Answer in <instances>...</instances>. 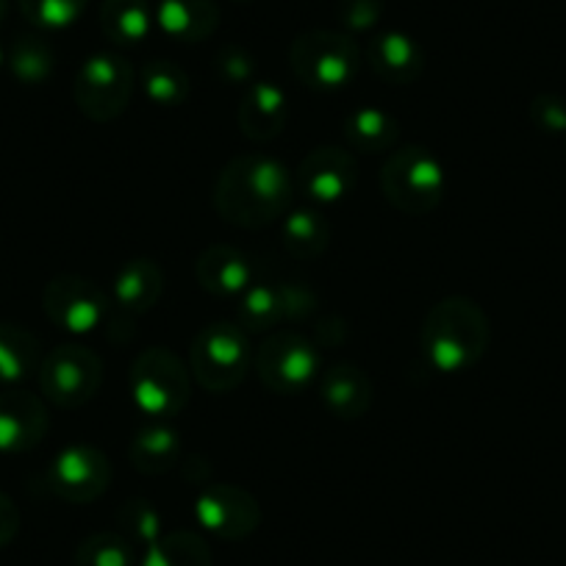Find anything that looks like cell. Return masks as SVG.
<instances>
[{
	"instance_id": "obj_1",
	"label": "cell",
	"mask_w": 566,
	"mask_h": 566,
	"mask_svg": "<svg viewBox=\"0 0 566 566\" xmlns=\"http://www.w3.org/2000/svg\"><path fill=\"white\" fill-rule=\"evenodd\" d=\"M295 192L290 167L270 154H244L222 167L214 184L220 217L239 228L272 226L286 214Z\"/></svg>"
},
{
	"instance_id": "obj_2",
	"label": "cell",
	"mask_w": 566,
	"mask_h": 566,
	"mask_svg": "<svg viewBox=\"0 0 566 566\" xmlns=\"http://www.w3.org/2000/svg\"><path fill=\"white\" fill-rule=\"evenodd\" d=\"M489 347V317L470 297H444L422 323V353L439 373L475 367Z\"/></svg>"
},
{
	"instance_id": "obj_3",
	"label": "cell",
	"mask_w": 566,
	"mask_h": 566,
	"mask_svg": "<svg viewBox=\"0 0 566 566\" xmlns=\"http://www.w3.org/2000/svg\"><path fill=\"white\" fill-rule=\"evenodd\" d=\"M444 167L428 148L406 145L391 150L380 170V189L397 211L408 217L431 214L444 198Z\"/></svg>"
},
{
	"instance_id": "obj_4",
	"label": "cell",
	"mask_w": 566,
	"mask_h": 566,
	"mask_svg": "<svg viewBox=\"0 0 566 566\" xmlns=\"http://www.w3.org/2000/svg\"><path fill=\"white\" fill-rule=\"evenodd\" d=\"M130 397L150 419H170L184 411L192 395V373L167 347H148L134 358L128 373Z\"/></svg>"
},
{
	"instance_id": "obj_5",
	"label": "cell",
	"mask_w": 566,
	"mask_h": 566,
	"mask_svg": "<svg viewBox=\"0 0 566 566\" xmlns=\"http://www.w3.org/2000/svg\"><path fill=\"white\" fill-rule=\"evenodd\" d=\"M290 67L297 81L319 92L345 90L361 67L356 40L339 31L314 29L297 36L290 48Z\"/></svg>"
},
{
	"instance_id": "obj_6",
	"label": "cell",
	"mask_w": 566,
	"mask_h": 566,
	"mask_svg": "<svg viewBox=\"0 0 566 566\" xmlns=\"http://www.w3.org/2000/svg\"><path fill=\"white\" fill-rule=\"evenodd\" d=\"M253 364L248 334L237 323H211L195 336L189 353V373L206 391H233Z\"/></svg>"
},
{
	"instance_id": "obj_7",
	"label": "cell",
	"mask_w": 566,
	"mask_h": 566,
	"mask_svg": "<svg viewBox=\"0 0 566 566\" xmlns=\"http://www.w3.org/2000/svg\"><path fill=\"white\" fill-rule=\"evenodd\" d=\"M253 367L275 395H301L317 380L319 350L297 331H272L255 350Z\"/></svg>"
},
{
	"instance_id": "obj_8",
	"label": "cell",
	"mask_w": 566,
	"mask_h": 566,
	"mask_svg": "<svg viewBox=\"0 0 566 566\" xmlns=\"http://www.w3.org/2000/svg\"><path fill=\"white\" fill-rule=\"evenodd\" d=\"M134 95V67L119 53H95L81 64L73 84L75 106L92 123H112Z\"/></svg>"
},
{
	"instance_id": "obj_9",
	"label": "cell",
	"mask_w": 566,
	"mask_h": 566,
	"mask_svg": "<svg viewBox=\"0 0 566 566\" xmlns=\"http://www.w3.org/2000/svg\"><path fill=\"white\" fill-rule=\"evenodd\" d=\"M103 384V364L95 350L84 345H62L40 364V389L56 408L86 406Z\"/></svg>"
},
{
	"instance_id": "obj_10",
	"label": "cell",
	"mask_w": 566,
	"mask_h": 566,
	"mask_svg": "<svg viewBox=\"0 0 566 566\" xmlns=\"http://www.w3.org/2000/svg\"><path fill=\"white\" fill-rule=\"evenodd\" d=\"M48 319L70 334H92L108 323L112 303L95 281L84 275H56L42 290Z\"/></svg>"
},
{
	"instance_id": "obj_11",
	"label": "cell",
	"mask_w": 566,
	"mask_h": 566,
	"mask_svg": "<svg viewBox=\"0 0 566 566\" xmlns=\"http://www.w3.org/2000/svg\"><path fill=\"white\" fill-rule=\"evenodd\" d=\"M112 483V461L92 444H70L53 459L48 486L64 503H92Z\"/></svg>"
},
{
	"instance_id": "obj_12",
	"label": "cell",
	"mask_w": 566,
	"mask_h": 566,
	"mask_svg": "<svg viewBox=\"0 0 566 566\" xmlns=\"http://www.w3.org/2000/svg\"><path fill=\"white\" fill-rule=\"evenodd\" d=\"M195 516L200 525L226 542H239L261 525V509L253 494L233 483H214L195 500Z\"/></svg>"
},
{
	"instance_id": "obj_13",
	"label": "cell",
	"mask_w": 566,
	"mask_h": 566,
	"mask_svg": "<svg viewBox=\"0 0 566 566\" xmlns=\"http://www.w3.org/2000/svg\"><path fill=\"white\" fill-rule=\"evenodd\" d=\"M358 161L350 150L325 145L312 150L297 167V187L314 203H339L356 189Z\"/></svg>"
},
{
	"instance_id": "obj_14",
	"label": "cell",
	"mask_w": 566,
	"mask_h": 566,
	"mask_svg": "<svg viewBox=\"0 0 566 566\" xmlns=\"http://www.w3.org/2000/svg\"><path fill=\"white\" fill-rule=\"evenodd\" d=\"M51 417L31 391H0V453H29L48 437Z\"/></svg>"
},
{
	"instance_id": "obj_15",
	"label": "cell",
	"mask_w": 566,
	"mask_h": 566,
	"mask_svg": "<svg viewBox=\"0 0 566 566\" xmlns=\"http://www.w3.org/2000/svg\"><path fill=\"white\" fill-rule=\"evenodd\" d=\"M286 119H290V101L281 86L272 81H253L244 90L237 108V123L250 142H272L286 128Z\"/></svg>"
},
{
	"instance_id": "obj_16",
	"label": "cell",
	"mask_w": 566,
	"mask_h": 566,
	"mask_svg": "<svg viewBox=\"0 0 566 566\" xmlns=\"http://www.w3.org/2000/svg\"><path fill=\"white\" fill-rule=\"evenodd\" d=\"M195 277L209 295L239 297L253 283V264L233 244H209L195 261Z\"/></svg>"
},
{
	"instance_id": "obj_17",
	"label": "cell",
	"mask_w": 566,
	"mask_h": 566,
	"mask_svg": "<svg viewBox=\"0 0 566 566\" xmlns=\"http://www.w3.org/2000/svg\"><path fill=\"white\" fill-rule=\"evenodd\" d=\"M367 62L380 81L406 86L422 75L424 53L419 42L402 31H384L369 40Z\"/></svg>"
},
{
	"instance_id": "obj_18",
	"label": "cell",
	"mask_w": 566,
	"mask_h": 566,
	"mask_svg": "<svg viewBox=\"0 0 566 566\" xmlns=\"http://www.w3.org/2000/svg\"><path fill=\"white\" fill-rule=\"evenodd\" d=\"M325 408L339 419H361L373 406V380L356 364H334L319 384Z\"/></svg>"
},
{
	"instance_id": "obj_19",
	"label": "cell",
	"mask_w": 566,
	"mask_h": 566,
	"mask_svg": "<svg viewBox=\"0 0 566 566\" xmlns=\"http://www.w3.org/2000/svg\"><path fill=\"white\" fill-rule=\"evenodd\" d=\"M114 306L125 314H145L159 303L165 292V272L154 259H130L114 277Z\"/></svg>"
},
{
	"instance_id": "obj_20",
	"label": "cell",
	"mask_w": 566,
	"mask_h": 566,
	"mask_svg": "<svg viewBox=\"0 0 566 566\" xmlns=\"http://www.w3.org/2000/svg\"><path fill=\"white\" fill-rule=\"evenodd\" d=\"M156 23L176 42H206L220 25L214 0H159Z\"/></svg>"
},
{
	"instance_id": "obj_21",
	"label": "cell",
	"mask_w": 566,
	"mask_h": 566,
	"mask_svg": "<svg viewBox=\"0 0 566 566\" xmlns=\"http://www.w3.org/2000/svg\"><path fill=\"white\" fill-rule=\"evenodd\" d=\"M128 459L142 475H165L181 461V433L165 419H154L130 439Z\"/></svg>"
},
{
	"instance_id": "obj_22",
	"label": "cell",
	"mask_w": 566,
	"mask_h": 566,
	"mask_svg": "<svg viewBox=\"0 0 566 566\" xmlns=\"http://www.w3.org/2000/svg\"><path fill=\"white\" fill-rule=\"evenodd\" d=\"M156 12L150 0H103L101 29L112 45H139L150 36Z\"/></svg>"
},
{
	"instance_id": "obj_23",
	"label": "cell",
	"mask_w": 566,
	"mask_h": 566,
	"mask_svg": "<svg viewBox=\"0 0 566 566\" xmlns=\"http://www.w3.org/2000/svg\"><path fill=\"white\" fill-rule=\"evenodd\" d=\"M345 136L358 154H386L400 139V125L378 106H361L347 114Z\"/></svg>"
},
{
	"instance_id": "obj_24",
	"label": "cell",
	"mask_w": 566,
	"mask_h": 566,
	"mask_svg": "<svg viewBox=\"0 0 566 566\" xmlns=\"http://www.w3.org/2000/svg\"><path fill=\"white\" fill-rule=\"evenodd\" d=\"M281 237L295 259H317L331 244V222L317 209H295L283 217Z\"/></svg>"
},
{
	"instance_id": "obj_25",
	"label": "cell",
	"mask_w": 566,
	"mask_h": 566,
	"mask_svg": "<svg viewBox=\"0 0 566 566\" xmlns=\"http://www.w3.org/2000/svg\"><path fill=\"white\" fill-rule=\"evenodd\" d=\"M42 364L40 339L20 325H0V384H18Z\"/></svg>"
},
{
	"instance_id": "obj_26",
	"label": "cell",
	"mask_w": 566,
	"mask_h": 566,
	"mask_svg": "<svg viewBox=\"0 0 566 566\" xmlns=\"http://www.w3.org/2000/svg\"><path fill=\"white\" fill-rule=\"evenodd\" d=\"M283 319V303L277 283H250L239 295L237 325L244 334H272Z\"/></svg>"
},
{
	"instance_id": "obj_27",
	"label": "cell",
	"mask_w": 566,
	"mask_h": 566,
	"mask_svg": "<svg viewBox=\"0 0 566 566\" xmlns=\"http://www.w3.org/2000/svg\"><path fill=\"white\" fill-rule=\"evenodd\" d=\"M139 84L145 97L161 108L184 106L189 92H192L189 75L170 59H150V62H145L139 73Z\"/></svg>"
},
{
	"instance_id": "obj_28",
	"label": "cell",
	"mask_w": 566,
	"mask_h": 566,
	"mask_svg": "<svg viewBox=\"0 0 566 566\" xmlns=\"http://www.w3.org/2000/svg\"><path fill=\"white\" fill-rule=\"evenodd\" d=\"M142 566H214L203 536L192 531L161 533L145 553Z\"/></svg>"
},
{
	"instance_id": "obj_29",
	"label": "cell",
	"mask_w": 566,
	"mask_h": 566,
	"mask_svg": "<svg viewBox=\"0 0 566 566\" xmlns=\"http://www.w3.org/2000/svg\"><path fill=\"white\" fill-rule=\"evenodd\" d=\"M9 70L18 81L23 84L36 86L45 84L53 75V67H56V53L53 48L42 40L40 34H20L18 40L12 42L7 56Z\"/></svg>"
},
{
	"instance_id": "obj_30",
	"label": "cell",
	"mask_w": 566,
	"mask_h": 566,
	"mask_svg": "<svg viewBox=\"0 0 566 566\" xmlns=\"http://www.w3.org/2000/svg\"><path fill=\"white\" fill-rule=\"evenodd\" d=\"M134 564V547L123 533L101 531L84 538L75 553V566H130Z\"/></svg>"
},
{
	"instance_id": "obj_31",
	"label": "cell",
	"mask_w": 566,
	"mask_h": 566,
	"mask_svg": "<svg viewBox=\"0 0 566 566\" xmlns=\"http://www.w3.org/2000/svg\"><path fill=\"white\" fill-rule=\"evenodd\" d=\"M86 3L90 0H20V12L36 29L62 31L84 14Z\"/></svg>"
},
{
	"instance_id": "obj_32",
	"label": "cell",
	"mask_w": 566,
	"mask_h": 566,
	"mask_svg": "<svg viewBox=\"0 0 566 566\" xmlns=\"http://www.w3.org/2000/svg\"><path fill=\"white\" fill-rule=\"evenodd\" d=\"M117 522L123 527V536L128 542H142V544H154L156 538L161 536V516L156 511V505L145 497H134L128 503L119 505Z\"/></svg>"
},
{
	"instance_id": "obj_33",
	"label": "cell",
	"mask_w": 566,
	"mask_h": 566,
	"mask_svg": "<svg viewBox=\"0 0 566 566\" xmlns=\"http://www.w3.org/2000/svg\"><path fill=\"white\" fill-rule=\"evenodd\" d=\"M214 70L226 84H250L255 75V59L248 48L228 42L214 53Z\"/></svg>"
},
{
	"instance_id": "obj_34",
	"label": "cell",
	"mask_w": 566,
	"mask_h": 566,
	"mask_svg": "<svg viewBox=\"0 0 566 566\" xmlns=\"http://www.w3.org/2000/svg\"><path fill=\"white\" fill-rule=\"evenodd\" d=\"M336 18L345 25L347 31H361L375 29L384 18V0H339L336 7Z\"/></svg>"
},
{
	"instance_id": "obj_35",
	"label": "cell",
	"mask_w": 566,
	"mask_h": 566,
	"mask_svg": "<svg viewBox=\"0 0 566 566\" xmlns=\"http://www.w3.org/2000/svg\"><path fill=\"white\" fill-rule=\"evenodd\" d=\"M283 303V319H306L317 308V295L301 281H277Z\"/></svg>"
},
{
	"instance_id": "obj_36",
	"label": "cell",
	"mask_w": 566,
	"mask_h": 566,
	"mask_svg": "<svg viewBox=\"0 0 566 566\" xmlns=\"http://www.w3.org/2000/svg\"><path fill=\"white\" fill-rule=\"evenodd\" d=\"M531 119L547 134H566V101L558 95H538L531 103Z\"/></svg>"
},
{
	"instance_id": "obj_37",
	"label": "cell",
	"mask_w": 566,
	"mask_h": 566,
	"mask_svg": "<svg viewBox=\"0 0 566 566\" xmlns=\"http://www.w3.org/2000/svg\"><path fill=\"white\" fill-rule=\"evenodd\" d=\"M20 531V511L9 494L0 492V549L14 542Z\"/></svg>"
},
{
	"instance_id": "obj_38",
	"label": "cell",
	"mask_w": 566,
	"mask_h": 566,
	"mask_svg": "<svg viewBox=\"0 0 566 566\" xmlns=\"http://www.w3.org/2000/svg\"><path fill=\"white\" fill-rule=\"evenodd\" d=\"M7 9H9V0H0V23L7 18Z\"/></svg>"
},
{
	"instance_id": "obj_39",
	"label": "cell",
	"mask_w": 566,
	"mask_h": 566,
	"mask_svg": "<svg viewBox=\"0 0 566 566\" xmlns=\"http://www.w3.org/2000/svg\"><path fill=\"white\" fill-rule=\"evenodd\" d=\"M7 64V53H3V48H0V67Z\"/></svg>"
},
{
	"instance_id": "obj_40",
	"label": "cell",
	"mask_w": 566,
	"mask_h": 566,
	"mask_svg": "<svg viewBox=\"0 0 566 566\" xmlns=\"http://www.w3.org/2000/svg\"><path fill=\"white\" fill-rule=\"evenodd\" d=\"M239 3H250V0H239Z\"/></svg>"
}]
</instances>
